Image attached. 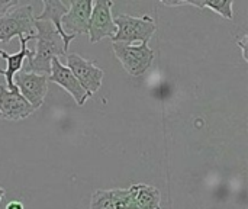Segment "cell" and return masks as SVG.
I'll return each mask as SVG.
<instances>
[{
	"mask_svg": "<svg viewBox=\"0 0 248 209\" xmlns=\"http://www.w3.org/2000/svg\"><path fill=\"white\" fill-rule=\"evenodd\" d=\"M6 209H23V204L19 202V201H10L6 205Z\"/></svg>",
	"mask_w": 248,
	"mask_h": 209,
	"instance_id": "19",
	"label": "cell"
},
{
	"mask_svg": "<svg viewBox=\"0 0 248 209\" xmlns=\"http://www.w3.org/2000/svg\"><path fill=\"white\" fill-rule=\"evenodd\" d=\"M196 6L201 9H209L217 12L218 15H221L222 17L232 20L234 17V12H232V0H205V1H182V6Z\"/></svg>",
	"mask_w": 248,
	"mask_h": 209,
	"instance_id": "14",
	"label": "cell"
},
{
	"mask_svg": "<svg viewBox=\"0 0 248 209\" xmlns=\"http://www.w3.org/2000/svg\"><path fill=\"white\" fill-rule=\"evenodd\" d=\"M42 4H44V10H42V13L39 16L35 17V20L51 22L54 25V28L57 29V32L60 33V36L62 39V44H64V51L67 52L68 48H70V42L76 38V35H67L62 31V26H61V17L68 12L67 4L62 3V1H58V0H44Z\"/></svg>",
	"mask_w": 248,
	"mask_h": 209,
	"instance_id": "12",
	"label": "cell"
},
{
	"mask_svg": "<svg viewBox=\"0 0 248 209\" xmlns=\"http://www.w3.org/2000/svg\"><path fill=\"white\" fill-rule=\"evenodd\" d=\"M93 9L92 0H73L70 1L68 12L61 17L62 31L67 35H81L89 31V20Z\"/></svg>",
	"mask_w": 248,
	"mask_h": 209,
	"instance_id": "8",
	"label": "cell"
},
{
	"mask_svg": "<svg viewBox=\"0 0 248 209\" xmlns=\"http://www.w3.org/2000/svg\"><path fill=\"white\" fill-rule=\"evenodd\" d=\"M128 202H129V191L128 189H122L119 198L115 201L113 207L110 209H125L126 205H128Z\"/></svg>",
	"mask_w": 248,
	"mask_h": 209,
	"instance_id": "16",
	"label": "cell"
},
{
	"mask_svg": "<svg viewBox=\"0 0 248 209\" xmlns=\"http://www.w3.org/2000/svg\"><path fill=\"white\" fill-rule=\"evenodd\" d=\"M113 23L116 26V32L110 38L112 42L128 44V45H134V42L148 44V41L153 38V35L157 31V25L154 19L148 15H144L141 17L129 16V15H118L113 19Z\"/></svg>",
	"mask_w": 248,
	"mask_h": 209,
	"instance_id": "2",
	"label": "cell"
},
{
	"mask_svg": "<svg viewBox=\"0 0 248 209\" xmlns=\"http://www.w3.org/2000/svg\"><path fill=\"white\" fill-rule=\"evenodd\" d=\"M35 16L31 4L16 7L0 17V41L7 44L15 36H35Z\"/></svg>",
	"mask_w": 248,
	"mask_h": 209,
	"instance_id": "4",
	"label": "cell"
},
{
	"mask_svg": "<svg viewBox=\"0 0 248 209\" xmlns=\"http://www.w3.org/2000/svg\"><path fill=\"white\" fill-rule=\"evenodd\" d=\"M35 109L19 93L17 89L9 90L6 84H0V118L9 121H20L31 116Z\"/></svg>",
	"mask_w": 248,
	"mask_h": 209,
	"instance_id": "9",
	"label": "cell"
},
{
	"mask_svg": "<svg viewBox=\"0 0 248 209\" xmlns=\"http://www.w3.org/2000/svg\"><path fill=\"white\" fill-rule=\"evenodd\" d=\"M131 201L138 207V209H160L161 195L160 191L151 185H132L128 188Z\"/></svg>",
	"mask_w": 248,
	"mask_h": 209,
	"instance_id": "13",
	"label": "cell"
},
{
	"mask_svg": "<svg viewBox=\"0 0 248 209\" xmlns=\"http://www.w3.org/2000/svg\"><path fill=\"white\" fill-rule=\"evenodd\" d=\"M112 6L113 1L108 0H97L93 1V9L89 20V39L92 44L102 41L103 38H112L116 32V26L112 17Z\"/></svg>",
	"mask_w": 248,
	"mask_h": 209,
	"instance_id": "7",
	"label": "cell"
},
{
	"mask_svg": "<svg viewBox=\"0 0 248 209\" xmlns=\"http://www.w3.org/2000/svg\"><path fill=\"white\" fill-rule=\"evenodd\" d=\"M13 84L35 111L44 105L48 93V76L20 70L13 76Z\"/></svg>",
	"mask_w": 248,
	"mask_h": 209,
	"instance_id": "6",
	"label": "cell"
},
{
	"mask_svg": "<svg viewBox=\"0 0 248 209\" xmlns=\"http://www.w3.org/2000/svg\"><path fill=\"white\" fill-rule=\"evenodd\" d=\"M122 189H110V191H96L92 195L90 209H110L115 201L119 198Z\"/></svg>",
	"mask_w": 248,
	"mask_h": 209,
	"instance_id": "15",
	"label": "cell"
},
{
	"mask_svg": "<svg viewBox=\"0 0 248 209\" xmlns=\"http://www.w3.org/2000/svg\"><path fill=\"white\" fill-rule=\"evenodd\" d=\"M48 81H52L58 86H61L62 89H65L76 100V103L78 106H83L87 99H90L92 96L81 87V84L77 81V79L74 77V74L71 73V70L64 65L60 58H54L51 63V73L48 76Z\"/></svg>",
	"mask_w": 248,
	"mask_h": 209,
	"instance_id": "10",
	"label": "cell"
},
{
	"mask_svg": "<svg viewBox=\"0 0 248 209\" xmlns=\"http://www.w3.org/2000/svg\"><path fill=\"white\" fill-rule=\"evenodd\" d=\"M125 209H138V207L131 201V198H129V202H128V205H126V208Z\"/></svg>",
	"mask_w": 248,
	"mask_h": 209,
	"instance_id": "20",
	"label": "cell"
},
{
	"mask_svg": "<svg viewBox=\"0 0 248 209\" xmlns=\"http://www.w3.org/2000/svg\"><path fill=\"white\" fill-rule=\"evenodd\" d=\"M35 29L36 49L26 57V65L23 71L49 76L52 60L64 57L67 52L64 51V44L60 33L51 22L35 20Z\"/></svg>",
	"mask_w": 248,
	"mask_h": 209,
	"instance_id": "1",
	"label": "cell"
},
{
	"mask_svg": "<svg viewBox=\"0 0 248 209\" xmlns=\"http://www.w3.org/2000/svg\"><path fill=\"white\" fill-rule=\"evenodd\" d=\"M35 36H29V38H25V36H19V41H20V51L19 52H15V54H7L6 51L0 49V57L3 60H6L7 63V67L6 70H1L0 68V74L6 77V87L9 90H15L16 86L13 84V76L22 70L25 61H26V57L32 52L29 48H28V42L29 41H33Z\"/></svg>",
	"mask_w": 248,
	"mask_h": 209,
	"instance_id": "11",
	"label": "cell"
},
{
	"mask_svg": "<svg viewBox=\"0 0 248 209\" xmlns=\"http://www.w3.org/2000/svg\"><path fill=\"white\" fill-rule=\"evenodd\" d=\"M17 4H19L17 0H0V17L9 13L10 10L16 9Z\"/></svg>",
	"mask_w": 248,
	"mask_h": 209,
	"instance_id": "17",
	"label": "cell"
},
{
	"mask_svg": "<svg viewBox=\"0 0 248 209\" xmlns=\"http://www.w3.org/2000/svg\"><path fill=\"white\" fill-rule=\"evenodd\" d=\"M67 67L71 70L77 81L81 87L93 96L100 87L103 81V70L99 68L92 60H87L78 54H67Z\"/></svg>",
	"mask_w": 248,
	"mask_h": 209,
	"instance_id": "5",
	"label": "cell"
},
{
	"mask_svg": "<svg viewBox=\"0 0 248 209\" xmlns=\"http://www.w3.org/2000/svg\"><path fill=\"white\" fill-rule=\"evenodd\" d=\"M247 41H248V36L246 35L243 39H237V44L240 45V48H241V51H243V58L248 61L247 60Z\"/></svg>",
	"mask_w": 248,
	"mask_h": 209,
	"instance_id": "18",
	"label": "cell"
},
{
	"mask_svg": "<svg viewBox=\"0 0 248 209\" xmlns=\"http://www.w3.org/2000/svg\"><path fill=\"white\" fill-rule=\"evenodd\" d=\"M112 48L125 71L132 77L144 76L154 61V51L148 47V44L128 45L112 42Z\"/></svg>",
	"mask_w": 248,
	"mask_h": 209,
	"instance_id": "3",
	"label": "cell"
},
{
	"mask_svg": "<svg viewBox=\"0 0 248 209\" xmlns=\"http://www.w3.org/2000/svg\"><path fill=\"white\" fill-rule=\"evenodd\" d=\"M4 193H6V191L3 188H0V202H1V198L4 196Z\"/></svg>",
	"mask_w": 248,
	"mask_h": 209,
	"instance_id": "21",
	"label": "cell"
}]
</instances>
